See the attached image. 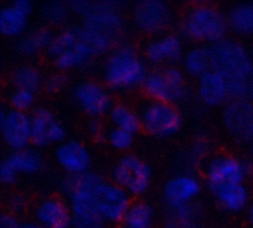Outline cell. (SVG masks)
<instances>
[{"instance_id": "83f0119b", "label": "cell", "mask_w": 253, "mask_h": 228, "mask_svg": "<svg viewBox=\"0 0 253 228\" xmlns=\"http://www.w3.org/2000/svg\"><path fill=\"white\" fill-rule=\"evenodd\" d=\"M227 25L239 35L253 34V4H239L227 15Z\"/></svg>"}, {"instance_id": "603a6c76", "label": "cell", "mask_w": 253, "mask_h": 228, "mask_svg": "<svg viewBox=\"0 0 253 228\" xmlns=\"http://www.w3.org/2000/svg\"><path fill=\"white\" fill-rule=\"evenodd\" d=\"M7 163L16 170L17 173H36L42 167V158L39 152L32 148H22V150L12 151L6 157Z\"/></svg>"}, {"instance_id": "4dcf8cb0", "label": "cell", "mask_w": 253, "mask_h": 228, "mask_svg": "<svg viewBox=\"0 0 253 228\" xmlns=\"http://www.w3.org/2000/svg\"><path fill=\"white\" fill-rule=\"evenodd\" d=\"M78 37L93 51L94 54L109 51L114 42V37L84 26L78 29Z\"/></svg>"}, {"instance_id": "74e56055", "label": "cell", "mask_w": 253, "mask_h": 228, "mask_svg": "<svg viewBox=\"0 0 253 228\" xmlns=\"http://www.w3.org/2000/svg\"><path fill=\"white\" fill-rule=\"evenodd\" d=\"M66 83V78L62 73H53L51 76H48L44 80L43 86L46 90L48 91H56L58 89H61L62 86Z\"/></svg>"}, {"instance_id": "7402d4cb", "label": "cell", "mask_w": 253, "mask_h": 228, "mask_svg": "<svg viewBox=\"0 0 253 228\" xmlns=\"http://www.w3.org/2000/svg\"><path fill=\"white\" fill-rule=\"evenodd\" d=\"M108 116L114 127L128 131L131 133H135L138 128H141L138 113L124 103L113 104Z\"/></svg>"}, {"instance_id": "3957f363", "label": "cell", "mask_w": 253, "mask_h": 228, "mask_svg": "<svg viewBox=\"0 0 253 228\" xmlns=\"http://www.w3.org/2000/svg\"><path fill=\"white\" fill-rule=\"evenodd\" d=\"M212 69L227 80L247 79L253 74V58L247 49L234 39L224 38L210 47Z\"/></svg>"}, {"instance_id": "5b68a950", "label": "cell", "mask_w": 253, "mask_h": 228, "mask_svg": "<svg viewBox=\"0 0 253 228\" xmlns=\"http://www.w3.org/2000/svg\"><path fill=\"white\" fill-rule=\"evenodd\" d=\"M152 178L145 160L132 153L121 155L111 169V179L128 195H141L148 189Z\"/></svg>"}, {"instance_id": "ee69618b", "label": "cell", "mask_w": 253, "mask_h": 228, "mask_svg": "<svg viewBox=\"0 0 253 228\" xmlns=\"http://www.w3.org/2000/svg\"><path fill=\"white\" fill-rule=\"evenodd\" d=\"M244 136H245V140H246L247 142H249L250 145L253 147V120H252V122L250 123L249 127H247L246 132L244 133Z\"/></svg>"}, {"instance_id": "7bdbcfd3", "label": "cell", "mask_w": 253, "mask_h": 228, "mask_svg": "<svg viewBox=\"0 0 253 228\" xmlns=\"http://www.w3.org/2000/svg\"><path fill=\"white\" fill-rule=\"evenodd\" d=\"M12 5H14L20 12L26 15V16L32 11V4L30 1H27V0H16V1L12 2Z\"/></svg>"}, {"instance_id": "9c48e42d", "label": "cell", "mask_w": 253, "mask_h": 228, "mask_svg": "<svg viewBox=\"0 0 253 228\" xmlns=\"http://www.w3.org/2000/svg\"><path fill=\"white\" fill-rule=\"evenodd\" d=\"M74 103L90 117L108 114L113 106V100L105 86L94 80L79 81L72 89Z\"/></svg>"}, {"instance_id": "e0dca14e", "label": "cell", "mask_w": 253, "mask_h": 228, "mask_svg": "<svg viewBox=\"0 0 253 228\" xmlns=\"http://www.w3.org/2000/svg\"><path fill=\"white\" fill-rule=\"evenodd\" d=\"M217 204L230 212H239L250 205V192L244 183L208 185Z\"/></svg>"}, {"instance_id": "9a60e30c", "label": "cell", "mask_w": 253, "mask_h": 228, "mask_svg": "<svg viewBox=\"0 0 253 228\" xmlns=\"http://www.w3.org/2000/svg\"><path fill=\"white\" fill-rule=\"evenodd\" d=\"M182 39L178 35L165 32L146 42L143 54L148 62L155 64L173 63L182 57Z\"/></svg>"}, {"instance_id": "8fae6325", "label": "cell", "mask_w": 253, "mask_h": 228, "mask_svg": "<svg viewBox=\"0 0 253 228\" xmlns=\"http://www.w3.org/2000/svg\"><path fill=\"white\" fill-rule=\"evenodd\" d=\"M83 26L115 37L123 29L124 19L115 2H91L88 12L84 15Z\"/></svg>"}, {"instance_id": "ba28073f", "label": "cell", "mask_w": 253, "mask_h": 228, "mask_svg": "<svg viewBox=\"0 0 253 228\" xmlns=\"http://www.w3.org/2000/svg\"><path fill=\"white\" fill-rule=\"evenodd\" d=\"M172 19L170 7L160 0L138 2L132 11V20L136 27L150 35H162L168 29Z\"/></svg>"}, {"instance_id": "52a82bcc", "label": "cell", "mask_w": 253, "mask_h": 228, "mask_svg": "<svg viewBox=\"0 0 253 228\" xmlns=\"http://www.w3.org/2000/svg\"><path fill=\"white\" fill-rule=\"evenodd\" d=\"M252 165L246 160L230 154H215L203 163V172L208 185L224 183H244L251 173Z\"/></svg>"}, {"instance_id": "1f68e13d", "label": "cell", "mask_w": 253, "mask_h": 228, "mask_svg": "<svg viewBox=\"0 0 253 228\" xmlns=\"http://www.w3.org/2000/svg\"><path fill=\"white\" fill-rule=\"evenodd\" d=\"M104 137H105L106 142L110 145V147L116 151H127L133 142V133L114 127V126L105 131Z\"/></svg>"}, {"instance_id": "b9f144b4", "label": "cell", "mask_w": 253, "mask_h": 228, "mask_svg": "<svg viewBox=\"0 0 253 228\" xmlns=\"http://www.w3.org/2000/svg\"><path fill=\"white\" fill-rule=\"evenodd\" d=\"M88 132L90 133L93 137H99V136H104L103 128H101L100 121L96 117H91V120L88 123Z\"/></svg>"}, {"instance_id": "f1b7e54d", "label": "cell", "mask_w": 253, "mask_h": 228, "mask_svg": "<svg viewBox=\"0 0 253 228\" xmlns=\"http://www.w3.org/2000/svg\"><path fill=\"white\" fill-rule=\"evenodd\" d=\"M11 81L16 88L35 91L42 84V76L36 67L24 64L12 71Z\"/></svg>"}, {"instance_id": "277c9868", "label": "cell", "mask_w": 253, "mask_h": 228, "mask_svg": "<svg viewBox=\"0 0 253 228\" xmlns=\"http://www.w3.org/2000/svg\"><path fill=\"white\" fill-rule=\"evenodd\" d=\"M141 128L157 137H168L177 132L182 125V116L173 103L158 100H147L141 104Z\"/></svg>"}, {"instance_id": "ffe728a7", "label": "cell", "mask_w": 253, "mask_h": 228, "mask_svg": "<svg viewBox=\"0 0 253 228\" xmlns=\"http://www.w3.org/2000/svg\"><path fill=\"white\" fill-rule=\"evenodd\" d=\"M142 90L150 100L174 103L179 101L177 93L166 79L163 71H151L142 81Z\"/></svg>"}, {"instance_id": "d6986e66", "label": "cell", "mask_w": 253, "mask_h": 228, "mask_svg": "<svg viewBox=\"0 0 253 228\" xmlns=\"http://www.w3.org/2000/svg\"><path fill=\"white\" fill-rule=\"evenodd\" d=\"M222 120L230 132L244 136L253 120V103L249 99H231L225 106Z\"/></svg>"}, {"instance_id": "4316f807", "label": "cell", "mask_w": 253, "mask_h": 228, "mask_svg": "<svg viewBox=\"0 0 253 228\" xmlns=\"http://www.w3.org/2000/svg\"><path fill=\"white\" fill-rule=\"evenodd\" d=\"M52 37H53V34L48 27H36L21 37L17 43V48L21 53L34 54L41 49H47Z\"/></svg>"}, {"instance_id": "e575fe53", "label": "cell", "mask_w": 253, "mask_h": 228, "mask_svg": "<svg viewBox=\"0 0 253 228\" xmlns=\"http://www.w3.org/2000/svg\"><path fill=\"white\" fill-rule=\"evenodd\" d=\"M208 152H209V143L205 140H197L185 151L183 159L188 167H194L202 158L205 157Z\"/></svg>"}, {"instance_id": "8d00e7d4", "label": "cell", "mask_w": 253, "mask_h": 228, "mask_svg": "<svg viewBox=\"0 0 253 228\" xmlns=\"http://www.w3.org/2000/svg\"><path fill=\"white\" fill-rule=\"evenodd\" d=\"M26 207V201L24 196L20 194H12L6 199V209L9 214H12L16 216L17 214H21Z\"/></svg>"}, {"instance_id": "cb8c5ba5", "label": "cell", "mask_w": 253, "mask_h": 228, "mask_svg": "<svg viewBox=\"0 0 253 228\" xmlns=\"http://www.w3.org/2000/svg\"><path fill=\"white\" fill-rule=\"evenodd\" d=\"M93 56V51L83 41H81L78 37V41L71 48H68L63 53L59 54L53 61L57 68L61 69V71H64V69H71L79 66H83Z\"/></svg>"}, {"instance_id": "d6a6232c", "label": "cell", "mask_w": 253, "mask_h": 228, "mask_svg": "<svg viewBox=\"0 0 253 228\" xmlns=\"http://www.w3.org/2000/svg\"><path fill=\"white\" fill-rule=\"evenodd\" d=\"M35 96L34 91L27 90V89L22 88H14L10 90L9 95H7V101H9L10 109L19 111H25L26 113L27 109H30L34 104Z\"/></svg>"}, {"instance_id": "7dc6e473", "label": "cell", "mask_w": 253, "mask_h": 228, "mask_svg": "<svg viewBox=\"0 0 253 228\" xmlns=\"http://www.w3.org/2000/svg\"><path fill=\"white\" fill-rule=\"evenodd\" d=\"M20 228H42V227L34 221V222H22L21 227Z\"/></svg>"}, {"instance_id": "f35d334b", "label": "cell", "mask_w": 253, "mask_h": 228, "mask_svg": "<svg viewBox=\"0 0 253 228\" xmlns=\"http://www.w3.org/2000/svg\"><path fill=\"white\" fill-rule=\"evenodd\" d=\"M16 170L6 162L1 163V167H0V178H1V182L4 184H12L14 180L16 179Z\"/></svg>"}, {"instance_id": "8992f818", "label": "cell", "mask_w": 253, "mask_h": 228, "mask_svg": "<svg viewBox=\"0 0 253 228\" xmlns=\"http://www.w3.org/2000/svg\"><path fill=\"white\" fill-rule=\"evenodd\" d=\"M96 209L101 221L108 224L123 222L130 207V195L114 182L103 179L93 190Z\"/></svg>"}, {"instance_id": "bcb514c9", "label": "cell", "mask_w": 253, "mask_h": 228, "mask_svg": "<svg viewBox=\"0 0 253 228\" xmlns=\"http://www.w3.org/2000/svg\"><path fill=\"white\" fill-rule=\"evenodd\" d=\"M246 216H247V220H249L250 224H251L253 226V201L249 205V206H247Z\"/></svg>"}, {"instance_id": "ac0fdd59", "label": "cell", "mask_w": 253, "mask_h": 228, "mask_svg": "<svg viewBox=\"0 0 253 228\" xmlns=\"http://www.w3.org/2000/svg\"><path fill=\"white\" fill-rule=\"evenodd\" d=\"M198 95L203 103L215 106L224 103L229 98L227 79L215 69H210L198 80Z\"/></svg>"}, {"instance_id": "836d02e7", "label": "cell", "mask_w": 253, "mask_h": 228, "mask_svg": "<svg viewBox=\"0 0 253 228\" xmlns=\"http://www.w3.org/2000/svg\"><path fill=\"white\" fill-rule=\"evenodd\" d=\"M71 11L68 6L62 2H49L44 5L42 14L44 20L52 25H62L68 19V12Z\"/></svg>"}, {"instance_id": "7a4b0ae2", "label": "cell", "mask_w": 253, "mask_h": 228, "mask_svg": "<svg viewBox=\"0 0 253 228\" xmlns=\"http://www.w3.org/2000/svg\"><path fill=\"white\" fill-rule=\"evenodd\" d=\"M227 19L216 6L205 2L190 5L182 19L180 29L184 36L198 42L216 43L225 38Z\"/></svg>"}, {"instance_id": "4fadbf2b", "label": "cell", "mask_w": 253, "mask_h": 228, "mask_svg": "<svg viewBox=\"0 0 253 228\" xmlns=\"http://www.w3.org/2000/svg\"><path fill=\"white\" fill-rule=\"evenodd\" d=\"M31 118V142L36 146L63 142L66 131L46 108H36L30 115Z\"/></svg>"}, {"instance_id": "44dd1931", "label": "cell", "mask_w": 253, "mask_h": 228, "mask_svg": "<svg viewBox=\"0 0 253 228\" xmlns=\"http://www.w3.org/2000/svg\"><path fill=\"white\" fill-rule=\"evenodd\" d=\"M183 64H184V69L187 71V73L200 78L203 74L212 68L210 47L199 44V46L189 48L183 57Z\"/></svg>"}, {"instance_id": "ab89813d", "label": "cell", "mask_w": 253, "mask_h": 228, "mask_svg": "<svg viewBox=\"0 0 253 228\" xmlns=\"http://www.w3.org/2000/svg\"><path fill=\"white\" fill-rule=\"evenodd\" d=\"M21 224L15 215L9 212H5L0 217V228H20Z\"/></svg>"}, {"instance_id": "d590c367", "label": "cell", "mask_w": 253, "mask_h": 228, "mask_svg": "<svg viewBox=\"0 0 253 228\" xmlns=\"http://www.w3.org/2000/svg\"><path fill=\"white\" fill-rule=\"evenodd\" d=\"M247 80H245V79L227 80V84H229V98L247 99Z\"/></svg>"}, {"instance_id": "c3c4849f", "label": "cell", "mask_w": 253, "mask_h": 228, "mask_svg": "<svg viewBox=\"0 0 253 228\" xmlns=\"http://www.w3.org/2000/svg\"><path fill=\"white\" fill-rule=\"evenodd\" d=\"M74 228H103L101 226H79V227H74Z\"/></svg>"}, {"instance_id": "30bf717a", "label": "cell", "mask_w": 253, "mask_h": 228, "mask_svg": "<svg viewBox=\"0 0 253 228\" xmlns=\"http://www.w3.org/2000/svg\"><path fill=\"white\" fill-rule=\"evenodd\" d=\"M4 142L12 151L26 148L31 142V118L25 111L5 109L0 115Z\"/></svg>"}, {"instance_id": "6da1fadb", "label": "cell", "mask_w": 253, "mask_h": 228, "mask_svg": "<svg viewBox=\"0 0 253 228\" xmlns=\"http://www.w3.org/2000/svg\"><path fill=\"white\" fill-rule=\"evenodd\" d=\"M148 72L135 47L127 42L110 49L103 64V79L114 90H126L142 85Z\"/></svg>"}, {"instance_id": "484cf974", "label": "cell", "mask_w": 253, "mask_h": 228, "mask_svg": "<svg viewBox=\"0 0 253 228\" xmlns=\"http://www.w3.org/2000/svg\"><path fill=\"white\" fill-rule=\"evenodd\" d=\"M153 209L145 201L131 202L121 228H152Z\"/></svg>"}, {"instance_id": "5bb4252c", "label": "cell", "mask_w": 253, "mask_h": 228, "mask_svg": "<svg viewBox=\"0 0 253 228\" xmlns=\"http://www.w3.org/2000/svg\"><path fill=\"white\" fill-rule=\"evenodd\" d=\"M200 191V183L189 173L169 178L163 187V197L169 209L190 204Z\"/></svg>"}, {"instance_id": "f6af8a7d", "label": "cell", "mask_w": 253, "mask_h": 228, "mask_svg": "<svg viewBox=\"0 0 253 228\" xmlns=\"http://www.w3.org/2000/svg\"><path fill=\"white\" fill-rule=\"evenodd\" d=\"M247 99L253 103V74L247 80Z\"/></svg>"}, {"instance_id": "f546056e", "label": "cell", "mask_w": 253, "mask_h": 228, "mask_svg": "<svg viewBox=\"0 0 253 228\" xmlns=\"http://www.w3.org/2000/svg\"><path fill=\"white\" fill-rule=\"evenodd\" d=\"M78 41V29L76 27H66L53 34L51 42L47 47L46 52L52 58H57L59 54L63 53L68 48H71Z\"/></svg>"}, {"instance_id": "60d3db41", "label": "cell", "mask_w": 253, "mask_h": 228, "mask_svg": "<svg viewBox=\"0 0 253 228\" xmlns=\"http://www.w3.org/2000/svg\"><path fill=\"white\" fill-rule=\"evenodd\" d=\"M91 2L89 1H72L69 2L68 7L71 11L76 12V14H81V15H85L88 12L89 7H90Z\"/></svg>"}, {"instance_id": "d4e9b609", "label": "cell", "mask_w": 253, "mask_h": 228, "mask_svg": "<svg viewBox=\"0 0 253 228\" xmlns=\"http://www.w3.org/2000/svg\"><path fill=\"white\" fill-rule=\"evenodd\" d=\"M26 15L20 12L12 4L0 10V31L4 36L15 37L22 35L26 29Z\"/></svg>"}, {"instance_id": "2e32d148", "label": "cell", "mask_w": 253, "mask_h": 228, "mask_svg": "<svg viewBox=\"0 0 253 228\" xmlns=\"http://www.w3.org/2000/svg\"><path fill=\"white\" fill-rule=\"evenodd\" d=\"M57 163L68 174H83L88 172L90 165V153L83 143L76 140L63 141L54 151Z\"/></svg>"}, {"instance_id": "7c38bea8", "label": "cell", "mask_w": 253, "mask_h": 228, "mask_svg": "<svg viewBox=\"0 0 253 228\" xmlns=\"http://www.w3.org/2000/svg\"><path fill=\"white\" fill-rule=\"evenodd\" d=\"M34 219L42 228H69L73 226L69 205L56 196L41 199L34 207Z\"/></svg>"}]
</instances>
